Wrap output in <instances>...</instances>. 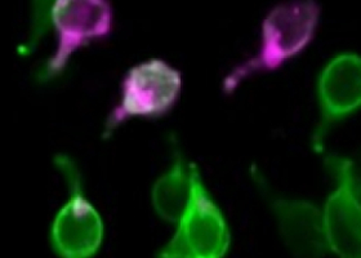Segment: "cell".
<instances>
[{
    "mask_svg": "<svg viewBox=\"0 0 361 258\" xmlns=\"http://www.w3.org/2000/svg\"><path fill=\"white\" fill-rule=\"evenodd\" d=\"M43 4L40 6L39 1L35 7L30 42L21 47L20 52L29 54L44 34L45 26H52L59 37V46L35 75L39 83H48L63 73L76 49L110 34L113 11L105 0H56L51 6Z\"/></svg>",
    "mask_w": 361,
    "mask_h": 258,
    "instance_id": "cell-1",
    "label": "cell"
},
{
    "mask_svg": "<svg viewBox=\"0 0 361 258\" xmlns=\"http://www.w3.org/2000/svg\"><path fill=\"white\" fill-rule=\"evenodd\" d=\"M320 7L312 0L279 4L262 23V43L252 60L233 70L224 82V91L233 93L248 76L272 71L301 54L314 38Z\"/></svg>",
    "mask_w": 361,
    "mask_h": 258,
    "instance_id": "cell-2",
    "label": "cell"
},
{
    "mask_svg": "<svg viewBox=\"0 0 361 258\" xmlns=\"http://www.w3.org/2000/svg\"><path fill=\"white\" fill-rule=\"evenodd\" d=\"M191 197L177 222L172 239L158 252L161 258H222L231 245V234L199 168L191 164Z\"/></svg>",
    "mask_w": 361,
    "mask_h": 258,
    "instance_id": "cell-3",
    "label": "cell"
},
{
    "mask_svg": "<svg viewBox=\"0 0 361 258\" xmlns=\"http://www.w3.org/2000/svg\"><path fill=\"white\" fill-rule=\"evenodd\" d=\"M54 166L68 183V200L53 219L49 243L53 252L63 258L94 256L104 240V223L97 209L84 194L83 180L75 161L60 154Z\"/></svg>",
    "mask_w": 361,
    "mask_h": 258,
    "instance_id": "cell-4",
    "label": "cell"
},
{
    "mask_svg": "<svg viewBox=\"0 0 361 258\" xmlns=\"http://www.w3.org/2000/svg\"><path fill=\"white\" fill-rule=\"evenodd\" d=\"M182 76L178 70L159 59L135 65L127 73L123 83V99L107 116V138L118 125L130 118L157 119L166 114L180 96Z\"/></svg>",
    "mask_w": 361,
    "mask_h": 258,
    "instance_id": "cell-5",
    "label": "cell"
},
{
    "mask_svg": "<svg viewBox=\"0 0 361 258\" xmlns=\"http://www.w3.org/2000/svg\"><path fill=\"white\" fill-rule=\"evenodd\" d=\"M328 172L337 180V189L328 197L323 211L324 231L329 250L339 257L361 256V205L359 181L351 159L329 155Z\"/></svg>",
    "mask_w": 361,
    "mask_h": 258,
    "instance_id": "cell-6",
    "label": "cell"
},
{
    "mask_svg": "<svg viewBox=\"0 0 361 258\" xmlns=\"http://www.w3.org/2000/svg\"><path fill=\"white\" fill-rule=\"evenodd\" d=\"M317 94L322 121L314 135V149L322 152L324 138L334 123L353 114L361 105V59L357 54H343L334 57L324 68Z\"/></svg>",
    "mask_w": 361,
    "mask_h": 258,
    "instance_id": "cell-7",
    "label": "cell"
},
{
    "mask_svg": "<svg viewBox=\"0 0 361 258\" xmlns=\"http://www.w3.org/2000/svg\"><path fill=\"white\" fill-rule=\"evenodd\" d=\"M272 212L289 251L297 257H323L329 253L323 212L310 202L272 199Z\"/></svg>",
    "mask_w": 361,
    "mask_h": 258,
    "instance_id": "cell-8",
    "label": "cell"
},
{
    "mask_svg": "<svg viewBox=\"0 0 361 258\" xmlns=\"http://www.w3.org/2000/svg\"><path fill=\"white\" fill-rule=\"evenodd\" d=\"M191 197V169L183 156L174 152L172 167L154 183L151 199L154 209L161 220L177 223L188 208Z\"/></svg>",
    "mask_w": 361,
    "mask_h": 258,
    "instance_id": "cell-9",
    "label": "cell"
}]
</instances>
